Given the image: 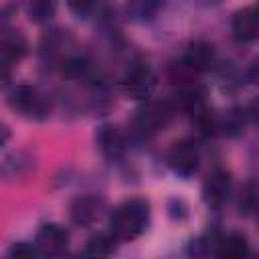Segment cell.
Here are the masks:
<instances>
[{
    "label": "cell",
    "instance_id": "6da1fadb",
    "mask_svg": "<svg viewBox=\"0 0 259 259\" xmlns=\"http://www.w3.org/2000/svg\"><path fill=\"white\" fill-rule=\"evenodd\" d=\"M148 217H150L148 202L140 200V198H132V200H125L123 204H119L111 212L109 229L117 239L132 241L144 233V229L148 225Z\"/></svg>",
    "mask_w": 259,
    "mask_h": 259
},
{
    "label": "cell",
    "instance_id": "ac0fdd59",
    "mask_svg": "<svg viewBox=\"0 0 259 259\" xmlns=\"http://www.w3.org/2000/svg\"><path fill=\"white\" fill-rule=\"evenodd\" d=\"M87 71H89V63L81 57H69L61 65V73L69 79H81L87 75Z\"/></svg>",
    "mask_w": 259,
    "mask_h": 259
},
{
    "label": "cell",
    "instance_id": "ba28073f",
    "mask_svg": "<svg viewBox=\"0 0 259 259\" xmlns=\"http://www.w3.org/2000/svg\"><path fill=\"white\" fill-rule=\"evenodd\" d=\"M69 243V233L61 225L47 223L36 231V247L42 253H59L67 247Z\"/></svg>",
    "mask_w": 259,
    "mask_h": 259
},
{
    "label": "cell",
    "instance_id": "e0dca14e",
    "mask_svg": "<svg viewBox=\"0 0 259 259\" xmlns=\"http://www.w3.org/2000/svg\"><path fill=\"white\" fill-rule=\"evenodd\" d=\"M30 168V160L24 158L22 154H12L4 160L2 164V172L6 178H16V176H22L26 170Z\"/></svg>",
    "mask_w": 259,
    "mask_h": 259
},
{
    "label": "cell",
    "instance_id": "9c48e42d",
    "mask_svg": "<svg viewBox=\"0 0 259 259\" xmlns=\"http://www.w3.org/2000/svg\"><path fill=\"white\" fill-rule=\"evenodd\" d=\"M233 36L239 42H251L259 38V10L257 8H245L235 14Z\"/></svg>",
    "mask_w": 259,
    "mask_h": 259
},
{
    "label": "cell",
    "instance_id": "3957f363",
    "mask_svg": "<svg viewBox=\"0 0 259 259\" xmlns=\"http://www.w3.org/2000/svg\"><path fill=\"white\" fill-rule=\"evenodd\" d=\"M170 115H172V109L168 107V103H148L138 109L134 117V130L144 138L154 136L168 123Z\"/></svg>",
    "mask_w": 259,
    "mask_h": 259
},
{
    "label": "cell",
    "instance_id": "44dd1931",
    "mask_svg": "<svg viewBox=\"0 0 259 259\" xmlns=\"http://www.w3.org/2000/svg\"><path fill=\"white\" fill-rule=\"evenodd\" d=\"M38 251H40L38 247H32L28 243H14L10 247V251H8V255L10 257H24L26 259V257H34Z\"/></svg>",
    "mask_w": 259,
    "mask_h": 259
},
{
    "label": "cell",
    "instance_id": "ffe728a7",
    "mask_svg": "<svg viewBox=\"0 0 259 259\" xmlns=\"http://www.w3.org/2000/svg\"><path fill=\"white\" fill-rule=\"evenodd\" d=\"M243 125H245V117H243V113H239V111H231V113H227V119H225V132H229V134H239V132L243 130Z\"/></svg>",
    "mask_w": 259,
    "mask_h": 259
},
{
    "label": "cell",
    "instance_id": "4fadbf2b",
    "mask_svg": "<svg viewBox=\"0 0 259 259\" xmlns=\"http://www.w3.org/2000/svg\"><path fill=\"white\" fill-rule=\"evenodd\" d=\"M214 253L219 257H225V259H239V257L249 253V245H247V239L243 235L231 233V235L223 237L217 243V251Z\"/></svg>",
    "mask_w": 259,
    "mask_h": 259
},
{
    "label": "cell",
    "instance_id": "603a6c76",
    "mask_svg": "<svg viewBox=\"0 0 259 259\" xmlns=\"http://www.w3.org/2000/svg\"><path fill=\"white\" fill-rule=\"evenodd\" d=\"M247 113H249V117L259 125V97H255L251 103H249V107H247Z\"/></svg>",
    "mask_w": 259,
    "mask_h": 259
},
{
    "label": "cell",
    "instance_id": "5b68a950",
    "mask_svg": "<svg viewBox=\"0 0 259 259\" xmlns=\"http://www.w3.org/2000/svg\"><path fill=\"white\" fill-rule=\"evenodd\" d=\"M103 212V198L99 196H79L69 206V217L77 227L93 225Z\"/></svg>",
    "mask_w": 259,
    "mask_h": 259
},
{
    "label": "cell",
    "instance_id": "277c9868",
    "mask_svg": "<svg viewBox=\"0 0 259 259\" xmlns=\"http://www.w3.org/2000/svg\"><path fill=\"white\" fill-rule=\"evenodd\" d=\"M168 164L176 174L188 176L196 170L198 166V148L192 140H182L176 142L168 154Z\"/></svg>",
    "mask_w": 259,
    "mask_h": 259
},
{
    "label": "cell",
    "instance_id": "7a4b0ae2",
    "mask_svg": "<svg viewBox=\"0 0 259 259\" xmlns=\"http://www.w3.org/2000/svg\"><path fill=\"white\" fill-rule=\"evenodd\" d=\"M121 87L132 99H146L156 87V75L146 63H136L125 71Z\"/></svg>",
    "mask_w": 259,
    "mask_h": 259
},
{
    "label": "cell",
    "instance_id": "8992f818",
    "mask_svg": "<svg viewBox=\"0 0 259 259\" xmlns=\"http://www.w3.org/2000/svg\"><path fill=\"white\" fill-rule=\"evenodd\" d=\"M8 103H10V107H14V109H18L20 113H26V115L45 113L42 97L38 95V91L34 87H28V85H16L8 93Z\"/></svg>",
    "mask_w": 259,
    "mask_h": 259
},
{
    "label": "cell",
    "instance_id": "d6986e66",
    "mask_svg": "<svg viewBox=\"0 0 259 259\" xmlns=\"http://www.w3.org/2000/svg\"><path fill=\"white\" fill-rule=\"evenodd\" d=\"M259 206V186L255 182H249L243 192H241V198H239V210L243 214H249L253 212L255 208Z\"/></svg>",
    "mask_w": 259,
    "mask_h": 259
},
{
    "label": "cell",
    "instance_id": "7402d4cb",
    "mask_svg": "<svg viewBox=\"0 0 259 259\" xmlns=\"http://www.w3.org/2000/svg\"><path fill=\"white\" fill-rule=\"evenodd\" d=\"M69 8L77 14H85L87 10H91V6L95 4V0H67Z\"/></svg>",
    "mask_w": 259,
    "mask_h": 259
},
{
    "label": "cell",
    "instance_id": "9a60e30c",
    "mask_svg": "<svg viewBox=\"0 0 259 259\" xmlns=\"http://www.w3.org/2000/svg\"><path fill=\"white\" fill-rule=\"evenodd\" d=\"M115 239H117V237H115L113 233H111V235L99 233V235H95V237H91V239L87 241L83 253H85V255H97V257L109 255V253H113V249H115Z\"/></svg>",
    "mask_w": 259,
    "mask_h": 259
},
{
    "label": "cell",
    "instance_id": "7c38bea8",
    "mask_svg": "<svg viewBox=\"0 0 259 259\" xmlns=\"http://www.w3.org/2000/svg\"><path fill=\"white\" fill-rule=\"evenodd\" d=\"M26 53V40L22 38V34L12 32L6 34L2 40V67H4V77L8 75V69L12 65H16Z\"/></svg>",
    "mask_w": 259,
    "mask_h": 259
},
{
    "label": "cell",
    "instance_id": "30bf717a",
    "mask_svg": "<svg viewBox=\"0 0 259 259\" xmlns=\"http://www.w3.org/2000/svg\"><path fill=\"white\" fill-rule=\"evenodd\" d=\"M95 142L101 150V154L109 160H115L123 154L125 150V142H123V136L121 132L115 127V125H101L97 130V136H95Z\"/></svg>",
    "mask_w": 259,
    "mask_h": 259
},
{
    "label": "cell",
    "instance_id": "5bb4252c",
    "mask_svg": "<svg viewBox=\"0 0 259 259\" xmlns=\"http://www.w3.org/2000/svg\"><path fill=\"white\" fill-rule=\"evenodd\" d=\"M162 6H164V0H127V12L136 20L154 18Z\"/></svg>",
    "mask_w": 259,
    "mask_h": 259
},
{
    "label": "cell",
    "instance_id": "8fae6325",
    "mask_svg": "<svg viewBox=\"0 0 259 259\" xmlns=\"http://www.w3.org/2000/svg\"><path fill=\"white\" fill-rule=\"evenodd\" d=\"M184 63L194 73L210 69L214 65V49H212V45H208L204 40H196V42L188 45V49L184 53Z\"/></svg>",
    "mask_w": 259,
    "mask_h": 259
},
{
    "label": "cell",
    "instance_id": "cb8c5ba5",
    "mask_svg": "<svg viewBox=\"0 0 259 259\" xmlns=\"http://www.w3.org/2000/svg\"><path fill=\"white\" fill-rule=\"evenodd\" d=\"M257 10H259V6H257Z\"/></svg>",
    "mask_w": 259,
    "mask_h": 259
},
{
    "label": "cell",
    "instance_id": "52a82bcc",
    "mask_svg": "<svg viewBox=\"0 0 259 259\" xmlns=\"http://www.w3.org/2000/svg\"><path fill=\"white\" fill-rule=\"evenodd\" d=\"M229 192H231V176L225 170L212 172L202 186V198L208 206H221L229 198Z\"/></svg>",
    "mask_w": 259,
    "mask_h": 259
},
{
    "label": "cell",
    "instance_id": "2e32d148",
    "mask_svg": "<svg viewBox=\"0 0 259 259\" xmlns=\"http://www.w3.org/2000/svg\"><path fill=\"white\" fill-rule=\"evenodd\" d=\"M55 10H57L55 0H30L28 2V16L38 24L49 22L55 16Z\"/></svg>",
    "mask_w": 259,
    "mask_h": 259
}]
</instances>
